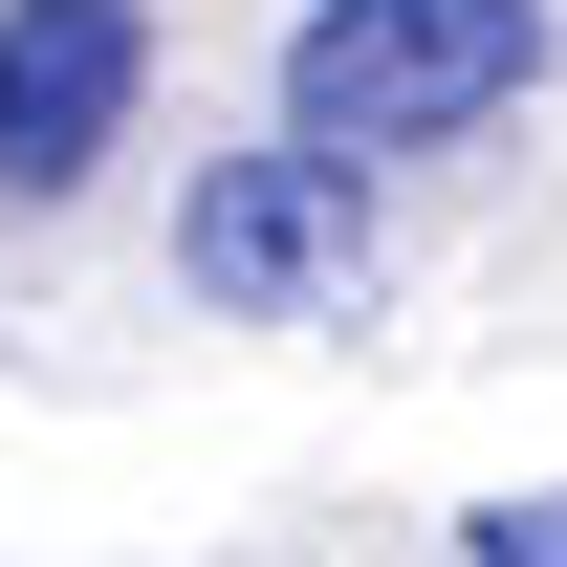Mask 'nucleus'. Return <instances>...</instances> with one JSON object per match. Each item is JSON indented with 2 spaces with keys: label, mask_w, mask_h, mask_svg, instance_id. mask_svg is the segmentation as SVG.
Here are the masks:
<instances>
[{
  "label": "nucleus",
  "mask_w": 567,
  "mask_h": 567,
  "mask_svg": "<svg viewBox=\"0 0 567 567\" xmlns=\"http://www.w3.org/2000/svg\"><path fill=\"white\" fill-rule=\"evenodd\" d=\"M458 546H481V567H567V481H546V502H481Z\"/></svg>",
  "instance_id": "nucleus-4"
},
{
  "label": "nucleus",
  "mask_w": 567,
  "mask_h": 567,
  "mask_svg": "<svg viewBox=\"0 0 567 567\" xmlns=\"http://www.w3.org/2000/svg\"><path fill=\"white\" fill-rule=\"evenodd\" d=\"M132 87H153V0H0V197L22 218L87 197Z\"/></svg>",
  "instance_id": "nucleus-3"
},
{
  "label": "nucleus",
  "mask_w": 567,
  "mask_h": 567,
  "mask_svg": "<svg viewBox=\"0 0 567 567\" xmlns=\"http://www.w3.org/2000/svg\"><path fill=\"white\" fill-rule=\"evenodd\" d=\"M175 284H197V306H240V328L350 306V284H371V153H328V132L218 153L197 197H175Z\"/></svg>",
  "instance_id": "nucleus-2"
},
{
  "label": "nucleus",
  "mask_w": 567,
  "mask_h": 567,
  "mask_svg": "<svg viewBox=\"0 0 567 567\" xmlns=\"http://www.w3.org/2000/svg\"><path fill=\"white\" fill-rule=\"evenodd\" d=\"M546 0H306L284 22V132L328 153H458L481 110H524L546 87Z\"/></svg>",
  "instance_id": "nucleus-1"
}]
</instances>
